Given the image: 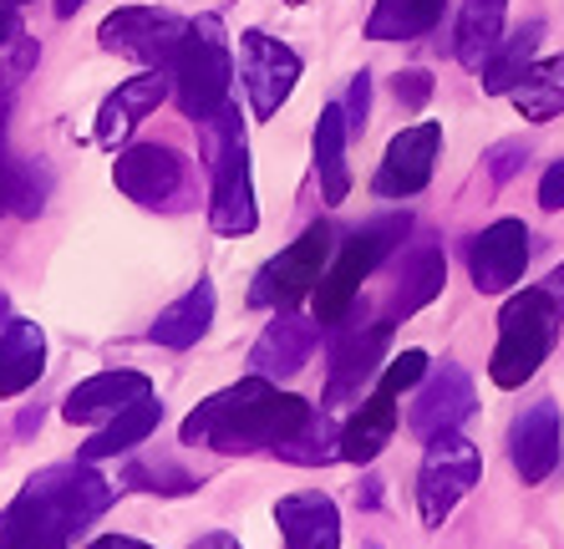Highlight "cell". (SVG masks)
<instances>
[{"label":"cell","mask_w":564,"mask_h":549,"mask_svg":"<svg viewBox=\"0 0 564 549\" xmlns=\"http://www.w3.org/2000/svg\"><path fill=\"white\" fill-rule=\"evenodd\" d=\"M315 407L295 392H280L270 377H245L224 392L204 397L184 418L178 438L188 448H214V453H260V448L285 443L290 432L311 418Z\"/></svg>","instance_id":"obj_1"},{"label":"cell","mask_w":564,"mask_h":549,"mask_svg":"<svg viewBox=\"0 0 564 549\" xmlns=\"http://www.w3.org/2000/svg\"><path fill=\"white\" fill-rule=\"evenodd\" d=\"M209 132V169H214V189H209V224L219 235H254L260 209H254V179H250V143L239 128V112L229 103L204 122Z\"/></svg>","instance_id":"obj_2"},{"label":"cell","mask_w":564,"mask_h":549,"mask_svg":"<svg viewBox=\"0 0 564 549\" xmlns=\"http://www.w3.org/2000/svg\"><path fill=\"white\" fill-rule=\"evenodd\" d=\"M408 229H412L408 214H387V219L361 224V229L346 239V249L326 265L321 286H315V321H321V326H336V321L351 311L361 286L381 270V260H392L397 245L408 239Z\"/></svg>","instance_id":"obj_3"},{"label":"cell","mask_w":564,"mask_h":549,"mask_svg":"<svg viewBox=\"0 0 564 549\" xmlns=\"http://www.w3.org/2000/svg\"><path fill=\"white\" fill-rule=\"evenodd\" d=\"M560 305L544 286L519 290L499 315V346H494V362H488V377L499 387H524L534 377L544 356H550L554 336H560Z\"/></svg>","instance_id":"obj_4"},{"label":"cell","mask_w":564,"mask_h":549,"mask_svg":"<svg viewBox=\"0 0 564 549\" xmlns=\"http://www.w3.org/2000/svg\"><path fill=\"white\" fill-rule=\"evenodd\" d=\"M229 36H224L219 15H198L188 21V36L178 46V62H173V87H178V107L184 118H194L198 128L229 103Z\"/></svg>","instance_id":"obj_5"},{"label":"cell","mask_w":564,"mask_h":549,"mask_svg":"<svg viewBox=\"0 0 564 549\" xmlns=\"http://www.w3.org/2000/svg\"><path fill=\"white\" fill-rule=\"evenodd\" d=\"M422 377H427V352H402V356L387 362V372L377 377V387H371V397L361 402V412L341 428V458L346 463H371L381 448L392 443L397 397L408 392V387H417Z\"/></svg>","instance_id":"obj_6"},{"label":"cell","mask_w":564,"mask_h":549,"mask_svg":"<svg viewBox=\"0 0 564 549\" xmlns=\"http://www.w3.org/2000/svg\"><path fill=\"white\" fill-rule=\"evenodd\" d=\"M188 36V21L178 11H158V6H122L97 26L102 52L128 56V62L148 66V72H173L178 46Z\"/></svg>","instance_id":"obj_7"},{"label":"cell","mask_w":564,"mask_h":549,"mask_svg":"<svg viewBox=\"0 0 564 549\" xmlns=\"http://www.w3.org/2000/svg\"><path fill=\"white\" fill-rule=\"evenodd\" d=\"M484 473V453L478 443H468L463 432H443L427 443V458H422V473H417V514L422 524H443L447 514L458 509L468 488L478 484Z\"/></svg>","instance_id":"obj_8"},{"label":"cell","mask_w":564,"mask_h":549,"mask_svg":"<svg viewBox=\"0 0 564 549\" xmlns=\"http://www.w3.org/2000/svg\"><path fill=\"white\" fill-rule=\"evenodd\" d=\"M326 260H330V229L326 224H311L295 245H285L270 265H260L250 286V305L260 311H290L301 295H315L321 274H326Z\"/></svg>","instance_id":"obj_9"},{"label":"cell","mask_w":564,"mask_h":549,"mask_svg":"<svg viewBox=\"0 0 564 549\" xmlns=\"http://www.w3.org/2000/svg\"><path fill=\"white\" fill-rule=\"evenodd\" d=\"M112 179L143 209H178L188 194V158L169 143H132L118 153Z\"/></svg>","instance_id":"obj_10"},{"label":"cell","mask_w":564,"mask_h":549,"mask_svg":"<svg viewBox=\"0 0 564 549\" xmlns=\"http://www.w3.org/2000/svg\"><path fill=\"white\" fill-rule=\"evenodd\" d=\"M392 341V321H361L351 311L336 321V346H330V381H326V412L330 407L361 397L371 377H377V362Z\"/></svg>","instance_id":"obj_11"},{"label":"cell","mask_w":564,"mask_h":549,"mask_svg":"<svg viewBox=\"0 0 564 549\" xmlns=\"http://www.w3.org/2000/svg\"><path fill=\"white\" fill-rule=\"evenodd\" d=\"M239 77H245V92H250L254 118H275L290 103L295 82H301V56L290 52L285 41L264 36V31H245L239 36Z\"/></svg>","instance_id":"obj_12"},{"label":"cell","mask_w":564,"mask_h":549,"mask_svg":"<svg viewBox=\"0 0 564 549\" xmlns=\"http://www.w3.org/2000/svg\"><path fill=\"white\" fill-rule=\"evenodd\" d=\"M473 412H478L473 377L463 372L458 362H443L437 372H427V381H422L417 397H412L408 428H412V438L433 443V438H443V432H458Z\"/></svg>","instance_id":"obj_13"},{"label":"cell","mask_w":564,"mask_h":549,"mask_svg":"<svg viewBox=\"0 0 564 549\" xmlns=\"http://www.w3.org/2000/svg\"><path fill=\"white\" fill-rule=\"evenodd\" d=\"M26 488L36 498H46V504H52V509L77 529V535L93 519H102V514L112 509V494H118L102 473H93V463H52V469L31 473Z\"/></svg>","instance_id":"obj_14"},{"label":"cell","mask_w":564,"mask_h":549,"mask_svg":"<svg viewBox=\"0 0 564 549\" xmlns=\"http://www.w3.org/2000/svg\"><path fill=\"white\" fill-rule=\"evenodd\" d=\"M437 148H443V128L437 122H412V128H402L387 143V158H381L377 179H371V189H377L381 198H412L427 189V179H433V163H437Z\"/></svg>","instance_id":"obj_15"},{"label":"cell","mask_w":564,"mask_h":549,"mask_svg":"<svg viewBox=\"0 0 564 549\" xmlns=\"http://www.w3.org/2000/svg\"><path fill=\"white\" fill-rule=\"evenodd\" d=\"M524 265H529V229H524V219L488 224L484 235L473 239V249H468L473 286L484 290V295H503L509 286H519Z\"/></svg>","instance_id":"obj_16"},{"label":"cell","mask_w":564,"mask_h":549,"mask_svg":"<svg viewBox=\"0 0 564 549\" xmlns=\"http://www.w3.org/2000/svg\"><path fill=\"white\" fill-rule=\"evenodd\" d=\"M153 397V381L143 372H97V377L77 381L62 402V418L66 422H82V428H93V422H112L118 412H128L132 402H143Z\"/></svg>","instance_id":"obj_17"},{"label":"cell","mask_w":564,"mask_h":549,"mask_svg":"<svg viewBox=\"0 0 564 549\" xmlns=\"http://www.w3.org/2000/svg\"><path fill=\"white\" fill-rule=\"evenodd\" d=\"M315 341H321V331H315V315L305 321V315L295 311H275V321L260 331V341L250 346V372L254 377H295L305 362H311Z\"/></svg>","instance_id":"obj_18"},{"label":"cell","mask_w":564,"mask_h":549,"mask_svg":"<svg viewBox=\"0 0 564 549\" xmlns=\"http://www.w3.org/2000/svg\"><path fill=\"white\" fill-rule=\"evenodd\" d=\"M509 453L524 484H544L560 469V402H534L529 412H519L509 432Z\"/></svg>","instance_id":"obj_19"},{"label":"cell","mask_w":564,"mask_h":549,"mask_svg":"<svg viewBox=\"0 0 564 549\" xmlns=\"http://www.w3.org/2000/svg\"><path fill=\"white\" fill-rule=\"evenodd\" d=\"M285 549H341V514L321 488H301L275 504Z\"/></svg>","instance_id":"obj_20"},{"label":"cell","mask_w":564,"mask_h":549,"mask_svg":"<svg viewBox=\"0 0 564 549\" xmlns=\"http://www.w3.org/2000/svg\"><path fill=\"white\" fill-rule=\"evenodd\" d=\"M169 77H173V72H143V77L122 82V87L102 103V112H97V132H93L97 143H102V148L128 143V132L138 128L148 112H158V107H163V97H169Z\"/></svg>","instance_id":"obj_21"},{"label":"cell","mask_w":564,"mask_h":549,"mask_svg":"<svg viewBox=\"0 0 564 549\" xmlns=\"http://www.w3.org/2000/svg\"><path fill=\"white\" fill-rule=\"evenodd\" d=\"M72 535H77V529H72L46 498L31 494V488H21V494L0 509V549H66Z\"/></svg>","instance_id":"obj_22"},{"label":"cell","mask_w":564,"mask_h":549,"mask_svg":"<svg viewBox=\"0 0 564 549\" xmlns=\"http://www.w3.org/2000/svg\"><path fill=\"white\" fill-rule=\"evenodd\" d=\"M443 280H447V260L437 245H412L402 260H397V286H392V321H408L417 315L422 305H433L443 295Z\"/></svg>","instance_id":"obj_23"},{"label":"cell","mask_w":564,"mask_h":549,"mask_svg":"<svg viewBox=\"0 0 564 549\" xmlns=\"http://www.w3.org/2000/svg\"><path fill=\"white\" fill-rule=\"evenodd\" d=\"M41 372H46V331L11 315V326L0 331V397H21L36 387Z\"/></svg>","instance_id":"obj_24"},{"label":"cell","mask_w":564,"mask_h":549,"mask_svg":"<svg viewBox=\"0 0 564 549\" xmlns=\"http://www.w3.org/2000/svg\"><path fill=\"white\" fill-rule=\"evenodd\" d=\"M346 107H326L321 122H315V173H321V198L326 204H346L351 194V163H346Z\"/></svg>","instance_id":"obj_25"},{"label":"cell","mask_w":564,"mask_h":549,"mask_svg":"<svg viewBox=\"0 0 564 549\" xmlns=\"http://www.w3.org/2000/svg\"><path fill=\"white\" fill-rule=\"evenodd\" d=\"M209 326H214V286L198 280V286L188 290V295H178L169 311H158L148 336H153L158 346H169V352H184V346H194Z\"/></svg>","instance_id":"obj_26"},{"label":"cell","mask_w":564,"mask_h":549,"mask_svg":"<svg viewBox=\"0 0 564 549\" xmlns=\"http://www.w3.org/2000/svg\"><path fill=\"white\" fill-rule=\"evenodd\" d=\"M503 15H509V0H463L458 62L468 66V72H484L488 56L499 52V41L509 36V31H503Z\"/></svg>","instance_id":"obj_27"},{"label":"cell","mask_w":564,"mask_h":549,"mask_svg":"<svg viewBox=\"0 0 564 549\" xmlns=\"http://www.w3.org/2000/svg\"><path fill=\"white\" fill-rule=\"evenodd\" d=\"M158 422H163V402H153V397L132 402L128 412H118V418L107 422L102 432H93V438L82 443V463H102V458L132 453L138 443H148V438H153Z\"/></svg>","instance_id":"obj_28"},{"label":"cell","mask_w":564,"mask_h":549,"mask_svg":"<svg viewBox=\"0 0 564 549\" xmlns=\"http://www.w3.org/2000/svg\"><path fill=\"white\" fill-rule=\"evenodd\" d=\"M513 107L524 112L529 122H554L564 112V52L550 56V62H539L524 72V82L509 92Z\"/></svg>","instance_id":"obj_29"},{"label":"cell","mask_w":564,"mask_h":549,"mask_svg":"<svg viewBox=\"0 0 564 549\" xmlns=\"http://www.w3.org/2000/svg\"><path fill=\"white\" fill-rule=\"evenodd\" d=\"M443 15V0H377V11L367 21L371 41H412L427 36Z\"/></svg>","instance_id":"obj_30"},{"label":"cell","mask_w":564,"mask_h":549,"mask_svg":"<svg viewBox=\"0 0 564 549\" xmlns=\"http://www.w3.org/2000/svg\"><path fill=\"white\" fill-rule=\"evenodd\" d=\"M275 458H285V463H301V469L336 463V458H341V428L330 422V412H311L301 428L290 432L285 443H275Z\"/></svg>","instance_id":"obj_31"},{"label":"cell","mask_w":564,"mask_h":549,"mask_svg":"<svg viewBox=\"0 0 564 549\" xmlns=\"http://www.w3.org/2000/svg\"><path fill=\"white\" fill-rule=\"evenodd\" d=\"M534 52H539V26L509 31V36L499 41V52L488 56V66H484V92H494V97L513 92L524 82L529 66H534Z\"/></svg>","instance_id":"obj_32"},{"label":"cell","mask_w":564,"mask_h":549,"mask_svg":"<svg viewBox=\"0 0 564 549\" xmlns=\"http://www.w3.org/2000/svg\"><path fill=\"white\" fill-rule=\"evenodd\" d=\"M0 179H6V209H15L21 219H36L46 209V189L52 173L26 163V158H0Z\"/></svg>","instance_id":"obj_33"},{"label":"cell","mask_w":564,"mask_h":549,"mask_svg":"<svg viewBox=\"0 0 564 549\" xmlns=\"http://www.w3.org/2000/svg\"><path fill=\"white\" fill-rule=\"evenodd\" d=\"M122 484L128 488H148V494H194L198 478L169 458H138L128 473H122Z\"/></svg>","instance_id":"obj_34"},{"label":"cell","mask_w":564,"mask_h":549,"mask_svg":"<svg viewBox=\"0 0 564 549\" xmlns=\"http://www.w3.org/2000/svg\"><path fill=\"white\" fill-rule=\"evenodd\" d=\"M346 128H351V132H361V128H367V107H371V77H367V72H356V77H351V92H346Z\"/></svg>","instance_id":"obj_35"},{"label":"cell","mask_w":564,"mask_h":549,"mask_svg":"<svg viewBox=\"0 0 564 549\" xmlns=\"http://www.w3.org/2000/svg\"><path fill=\"white\" fill-rule=\"evenodd\" d=\"M31 46L21 56H15V66H6V77H0V148H6V118H11V97H15V87H21V72H26V62H31Z\"/></svg>","instance_id":"obj_36"},{"label":"cell","mask_w":564,"mask_h":549,"mask_svg":"<svg viewBox=\"0 0 564 549\" xmlns=\"http://www.w3.org/2000/svg\"><path fill=\"white\" fill-rule=\"evenodd\" d=\"M524 158H529L524 143H499L494 148V153H488V173H494V183H503L513 169H524Z\"/></svg>","instance_id":"obj_37"},{"label":"cell","mask_w":564,"mask_h":549,"mask_svg":"<svg viewBox=\"0 0 564 549\" xmlns=\"http://www.w3.org/2000/svg\"><path fill=\"white\" fill-rule=\"evenodd\" d=\"M539 204H544L550 214L564 209V158H560V163H550V173L539 179Z\"/></svg>","instance_id":"obj_38"},{"label":"cell","mask_w":564,"mask_h":549,"mask_svg":"<svg viewBox=\"0 0 564 549\" xmlns=\"http://www.w3.org/2000/svg\"><path fill=\"white\" fill-rule=\"evenodd\" d=\"M427 92H433V77H427V72H402V77H397V103L422 107Z\"/></svg>","instance_id":"obj_39"},{"label":"cell","mask_w":564,"mask_h":549,"mask_svg":"<svg viewBox=\"0 0 564 549\" xmlns=\"http://www.w3.org/2000/svg\"><path fill=\"white\" fill-rule=\"evenodd\" d=\"M87 549H153V545H143V539H128V535H102V539H93Z\"/></svg>","instance_id":"obj_40"},{"label":"cell","mask_w":564,"mask_h":549,"mask_svg":"<svg viewBox=\"0 0 564 549\" xmlns=\"http://www.w3.org/2000/svg\"><path fill=\"white\" fill-rule=\"evenodd\" d=\"M15 36H21V21H15L11 6H0V46H11Z\"/></svg>","instance_id":"obj_41"},{"label":"cell","mask_w":564,"mask_h":549,"mask_svg":"<svg viewBox=\"0 0 564 549\" xmlns=\"http://www.w3.org/2000/svg\"><path fill=\"white\" fill-rule=\"evenodd\" d=\"M194 549H239V539L235 535H204Z\"/></svg>","instance_id":"obj_42"},{"label":"cell","mask_w":564,"mask_h":549,"mask_svg":"<svg viewBox=\"0 0 564 549\" xmlns=\"http://www.w3.org/2000/svg\"><path fill=\"white\" fill-rule=\"evenodd\" d=\"M544 290H550V295H554V305H560V311H564V265L550 274V280H544Z\"/></svg>","instance_id":"obj_43"},{"label":"cell","mask_w":564,"mask_h":549,"mask_svg":"<svg viewBox=\"0 0 564 549\" xmlns=\"http://www.w3.org/2000/svg\"><path fill=\"white\" fill-rule=\"evenodd\" d=\"M82 6H87V0H56V15H62V21H66V15H77Z\"/></svg>","instance_id":"obj_44"},{"label":"cell","mask_w":564,"mask_h":549,"mask_svg":"<svg viewBox=\"0 0 564 549\" xmlns=\"http://www.w3.org/2000/svg\"><path fill=\"white\" fill-rule=\"evenodd\" d=\"M31 428H41V407H31V412H21V432H31Z\"/></svg>","instance_id":"obj_45"},{"label":"cell","mask_w":564,"mask_h":549,"mask_svg":"<svg viewBox=\"0 0 564 549\" xmlns=\"http://www.w3.org/2000/svg\"><path fill=\"white\" fill-rule=\"evenodd\" d=\"M11 326V301H6V295H0V331Z\"/></svg>","instance_id":"obj_46"},{"label":"cell","mask_w":564,"mask_h":549,"mask_svg":"<svg viewBox=\"0 0 564 549\" xmlns=\"http://www.w3.org/2000/svg\"><path fill=\"white\" fill-rule=\"evenodd\" d=\"M0 158H6V153H0ZM0 209H6V179H0Z\"/></svg>","instance_id":"obj_47"},{"label":"cell","mask_w":564,"mask_h":549,"mask_svg":"<svg viewBox=\"0 0 564 549\" xmlns=\"http://www.w3.org/2000/svg\"><path fill=\"white\" fill-rule=\"evenodd\" d=\"M0 6H26V0H0Z\"/></svg>","instance_id":"obj_48"},{"label":"cell","mask_w":564,"mask_h":549,"mask_svg":"<svg viewBox=\"0 0 564 549\" xmlns=\"http://www.w3.org/2000/svg\"><path fill=\"white\" fill-rule=\"evenodd\" d=\"M290 6H301V0H290Z\"/></svg>","instance_id":"obj_49"},{"label":"cell","mask_w":564,"mask_h":549,"mask_svg":"<svg viewBox=\"0 0 564 549\" xmlns=\"http://www.w3.org/2000/svg\"><path fill=\"white\" fill-rule=\"evenodd\" d=\"M371 549H377V545H371Z\"/></svg>","instance_id":"obj_50"}]
</instances>
